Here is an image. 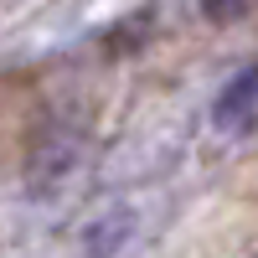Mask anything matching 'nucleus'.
Returning a JSON list of instances; mask_svg holds the SVG:
<instances>
[{
  "mask_svg": "<svg viewBox=\"0 0 258 258\" xmlns=\"http://www.w3.org/2000/svg\"><path fill=\"white\" fill-rule=\"evenodd\" d=\"M207 21H217V26H232V21H243L253 11V0H202Z\"/></svg>",
  "mask_w": 258,
  "mask_h": 258,
  "instance_id": "obj_2",
  "label": "nucleus"
},
{
  "mask_svg": "<svg viewBox=\"0 0 258 258\" xmlns=\"http://www.w3.org/2000/svg\"><path fill=\"white\" fill-rule=\"evenodd\" d=\"M217 124L227 129V135H248L253 119H258V73L253 68H238L232 73V83L217 93Z\"/></svg>",
  "mask_w": 258,
  "mask_h": 258,
  "instance_id": "obj_1",
  "label": "nucleus"
}]
</instances>
